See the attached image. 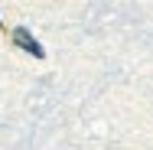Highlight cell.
Here are the masks:
<instances>
[{"label":"cell","mask_w":153,"mask_h":150,"mask_svg":"<svg viewBox=\"0 0 153 150\" xmlns=\"http://www.w3.org/2000/svg\"><path fill=\"white\" fill-rule=\"evenodd\" d=\"M13 43L20 46V49H26L30 56H36V59H42L46 52H42V46H39V39H33V33L26 30V26H16L13 30Z\"/></svg>","instance_id":"1"},{"label":"cell","mask_w":153,"mask_h":150,"mask_svg":"<svg viewBox=\"0 0 153 150\" xmlns=\"http://www.w3.org/2000/svg\"><path fill=\"white\" fill-rule=\"evenodd\" d=\"M0 26H3V20H0Z\"/></svg>","instance_id":"2"}]
</instances>
